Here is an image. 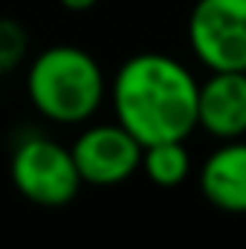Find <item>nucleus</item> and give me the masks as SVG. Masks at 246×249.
<instances>
[{"label":"nucleus","mask_w":246,"mask_h":249,"mask_svg":"<svg viewBox=\"0 0 246 249\" xmlns=\"http://www.w3.org/2000/svg\"><path fill=\"white\" fill-rule=\"evenodd\" d=\"M200 81L183 61L165 53L130 55L107 84L116 122L139 145L188 139L197 130Z\"/></svg>","instance_id":"f257e3e1"},{"label":"nucleus","mask_w":246,"mask_h":249,"mask_svg":"<svg viewBox=\"0 0 246 249\" xmlns=\"http://www.w3.org/2000/svg\"><path fill=\"white\" fill-rule=\"evenodd\" d=\"M32 107L58 124L87 122L107 96V78L99 61L72 44H55L38 53L26 70Z\"/></svg>","instance_id":"f03ea898"},{"label":"nucleus","mask_w":246,"mask_h":249,"mask_svg":"<svg viewBox=\"0 0 246 249\" xmlns=\"http://www.w3.org/2000/svg\"><path fill=\"white\" fill-rule=\"evenodd\" d=\"M12 183L35 206H67L75 200L81 177L70 148L44 136L29 133L12 151Z\"/></svg>","instance_id":"7ed1b4c3"},{"label":"nucleus","mask_w":246,"mask_h":249,"mask_svg":"<svg viewBox=\"0 0 246 249\" xmlns=\"http://www.w3.org/2000/svg\"><path fill=\"white\" fill-rule=\"evenodd\" d=\"M188 44L209 72L246 70V0H197Z\"/></svg>","instance_id":"20e7f679"},{"label":"nucleus","mask_w":246,"mask_h":249,"mask_svg":"<svg viewBox=\"0 0 246 249\" xmlns=\"http://www.w3.org/2000/svg\"><path fill=\"white\" fill-rule=\"evenodd\" d=\"M72 162L81 183L90 186H119L139 171L142 145L119 122L90 124L70 145Z\"/></svg>","instance_id":"39448f33"},{"label":"nucleus","mask_w":246,"mask_h":249,"mask_svg":"<svg viewBox=\"0 0 246 249\" xmlns=\"http://www.w3.org/2000/svg\"><path fill=\"white\" fill-rule=\"evenodd\" d=\"M197 127L226 142L246 136V72H211L197 90Z\"/></svg>","instance_id":"423d86ee"},{"label":"nucleus","mask_w":246,"mask_h":249,"mask_svg":"<svg viewBox=\"0 0 246 249\" xmlns=\"http://www.w3.org/2000/svg\"><path fill=\"white\" fill-rule=\"evenodd\" d=\"M200 194L220 212L246 214V139H226L200 165Z\"/></svg>","instance_id":"0eeeda50"},{"label":"nucleus","mask_w":246,"mask_h":249,"mask_svg":"<svg viewBox=\"0 0 246 249\" xmlns=\"http://www.w3.org/2000/svg\"><path fill=\"white\" fill-rule=\"evenodd\" d=\"M139 168L145 171V177L154 186L162 188L180 186L191 171V154L185 148V139H168V142L145 145Z\"/></svg>","instance_id":"6e6552de"},{"label":"nucleus","mask_w":246,"mask_h":249,"mask_svg":"<svg viewBox=\"0 0 246 249\" xmlns=\"http://www.w3.org/2000/svg\"><path fill=\"white\" fill-rule=\"evenodd\" d=\"M29 53L26 26L15 18H0V75L12 72Z\"/></svg>","instance_id":"1a4fd4ad"},{"label":"nucleus","mask_w":246,"mask_h":249,"mask_svg":"<svg viewBox=\"0 0 246 249\" xmlns=\"http://www.w3.org/2000/svg\"><path fill=\"white\" fill-rule=\"evenodd\" d=\"M67 12H90L99 0H58Z\"/></svg>","instance_id":"9d476101"},{"label":"nucleus","mask_w":246,"mask_h":249,"mask_svg":"<svg viewBox=\"0 0 246 249\" xmlns=\"http://www.w3.org/2000/svg\"><path fill=\"white\" fill-rule=\"evenodd\" d=\"M244 72H246V70H244Z\"/></svg>","instance_id":"9b49d317"}]
</instances>
